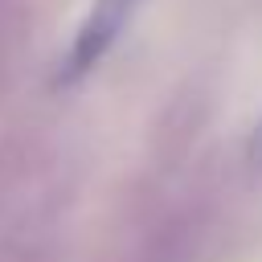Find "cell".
Segmentation results:
<instances>
[{
	"label": "cell",
	"instance_id": "obj_1",
	"mask_svg": "<svg viewBox=\"0 0 262 262\" xmlns=\"http://www.w3.org/2000/svg\"><path fill=\"white\" fill-rule=\"evenodd\" d=\"M135 4H139V0H94L90 12H86V20H82V29H78V37H74V45L66 49L53 82H57V86L82 82V78L111 53V45L119 41V33H123L127 16L135 12Z\"/></svg>",
	"mask_w": 262,
	"mask_h": 262
},
{
	"label": "cell",
	"instance_id": "obj_2",
	"mask_svg": "<svg viewBox=\"0 0 262 262\" xmlns=\"http://www.w3.org/2000/svg\"><path fill=\"white\" fill-rule=\"evenodd\" d=\"M246 160H250L254 172L262 168V119L254 123V131H250V139H246Z\"/></svg>",
	"mask_w": 262,
	"mask_h": 262
}]
</instances>
